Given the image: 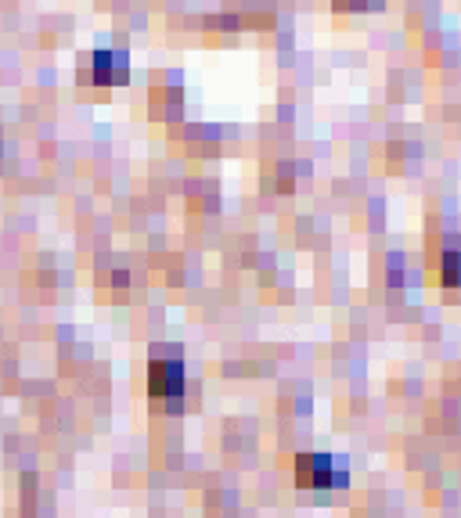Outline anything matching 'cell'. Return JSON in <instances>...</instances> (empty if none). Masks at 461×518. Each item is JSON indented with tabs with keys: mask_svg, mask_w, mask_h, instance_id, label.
<instances>
[{
	"mask_svg": "<svg viewBox=\"0 0 461 518\" xmlns=\"http://www.w3.org/2000/svg\"><path fill=\"white\" fill-rule=\"evenodd\" d=\"M296 479L310 490H328L335 483H346L343 472H335V457L328 454H303L296 461Z\"/></svg>",
	"mask_w": 461,
	"mask_h": 518,
	"instance_id": "6da1fadb",
	"label": "cell"
},
{
	"mask_svg": "<svg viewBox=\"0 0 461 518\" xmlns=\"http://www.w3.org/2000/svg\"><path fill=\"white\" fill-rule=\"evenodd\" d=\"M148 393L163 396V400H181L184 396L181 360H152V367H148Z\"/></svg>",
	"mask_w": 461,
	"mask_h": 518,
	"instance_id": "7a4b0ae2",
	"label": "cell"
},
{
	"mask_svg": "<svg viewBox=\"0 0 461 518\" xmlns=\"http://www.w3.org/2000/svg\"><path fill=\"white\" fill-rule=\"evenodd\" d=\"M375 4H382V0H335V8L339 11H368V8H375Z\"/></svg>",
	"mask_w": 461,
	"mask_h": 518,
	"instance_id": "5b68a950",
	"label": "cell"
},
{
	"mask_svg": "<svg viewBox=\"0 0 461 518\" xmlns=\"http://www.w3.org/2000/svg\"><path fill=\"white\" fill-rule=\"evenodd\" d=\"M91 76L101 87H116V83H127L130 76V58L116 51H98L91 58Z\"/></svg>",
	"mask_w": 461,
	"mask_h": 518,
	"instance_id": "3957f363",
	"label": "cell"
},
{
	"mask_svg": "<svg viewBox=\"0 0 461 518\" xmlns=\"http://www.w3.org/2000/svg\"><path fill=\"white\" fill-rule=\"evenodd\" d=\"M440 281L447 288H458L461 285V252H443V259H440Z\"/></svg>",
	"mask_w": 461,
	"mask_h": 518,
	"instance_id": "277c9868",
	"label": "cell"
}]
</instances>
